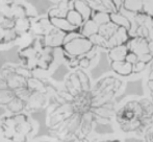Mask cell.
<instances>
[{"instance_id":"cell-12","label":"cell","mask_w":153,"mask_h":142,"mask_svg":"<svg viewBox=\"0 0 153 142\" xmlns=\"http://www.w3.org/2000/svg\"><path fill=\"white\" fill-rule=\"evenodd\" d=\"M26 86L31 92H42L46 94V87H45V81L38 77L30 76L26 79Z\"/></svg>"},{"instance_id":"cell-15","label":"cell","mask_w":153,"mask_h":142,"mask_svg":"<svg viewBox=\"0 0 153 142\" xmlns=\"http://www.w3.org/2000/svg\"><path fill=\"white\" fill-rule=\"evenodd\" d=\"M91 19L98 25V26L99 25L104 24V23L108 22V21L111 20V18H109V13L99 12V10H93Z\"/></svg>"},{"instance_id":"cell-22","label":"cell","mask_w":153,"mask_h":142,"mask_svg":"<svg viewBox=\"0 0 153 142\" xmlns=\"http://www.w3.org/2000/svg\"><path fill=\"white\" fill-rule=\"evenodd\" d=\"M144 142H153V126L148 130V132L143 137Z\"/></svg>"},{"instance_id":"cell-13","label":"cell","mask_w":153,"mask_h":142,"mask_svg":"<svg viewBox=\"0 0 153 142\" xmlns=\"http://www.w3.org/2000/svg\"><path fill=\"white\" fill-rule=\"evenodd\" d=\"M65 18L68 20V22L70 23L71 25H73V26L78 29V31L81 27V25L85 23V20L82 19V17H81L76 10H73V8H71V10H69L68 12H67Z\"/></svg>"},{"instance_id":"cell-25","label":"cell","mask_w":153,"mask_h":142,"mask_svg":"<svg viewBox=\"0 0 153 142\" xmlns=\"http://www.w3.org/2000/svg\"><path fill=\"white\" fill-rule=\"evenodd\" d=\"M36 142H52L51 140H40V141H36Z\"/></svg>"},{"instance_id":"cell-24","label":"cell","mask_w":153,"mask_h":142,"mask_svg":"<svg viewBox=\"0 0 153 142\" xmlns=\"http://www.w3.org/2000/svg\"><path fill=\"white\" fill-rule=\"evenodd\" d=\"M7 88V85H6V81L4 78H0V90L2 89H6Z\"/></svg>"},{"instance_id":"cell-16","label":"cell","mask_w":153,"mask_h":142,"mask_svg":"<svg viewBox=\"0 0 153 142\" xmlns=\"http://www.w3.org/2000/svg\"><path fill=\"white\" fill-rule=\"evenodd\" d=\"M145 85L148 91V97L153 102V61L148 67V74L146 77Z\"/></svg>"},{"instance_id":"cell-10","label":"cell","mask_w":153,"mask_h":142,"mask_svg":"<svg viewBox=\"0 0 153 142\" xmlns=\"http://www.w3.org/2000/svg\"><path fill=\"white\" fill-rule=\"evenodd\" d=\"M5 81L7 88H10V90H16L18 88L24 87L26 85V78L20 76V75L16 74L15 72H12L5 77Z\"/></svg>"},{"instance_id":"cell-4","label":"cell","mask_w":153,"mask_h":142,"mask_svg":"<svg viewBox=\"0 0 153 142\" xmlns=\"http://www.w3.org/2000/svg\"><path fill=\"white\" fill-rule=\"evenodd\" d=\"M66 33L61 31L56 28H51L48 33L43 37V43L45 46L51 47V48H61Z\"/></svg>"},{"instance_id":"cell-21","label":"cell","mask_w":153,"mask_h":142,"mask_svg":"<svg viewBox=\"0 0 153 142\" xmlns=\"http://www.w3.org/2000/svg\"><path fill=\"white\" fill-rule=\"evenodd\" d=\"M27 140H28V136H26V135H24V134H21V133L16 132L10 141V142H27Z\"/></svg>"},{"instance_id":"cell-9","label":"cell","mask_w":153,"mask_h":142,"mask_svg":"<svg viewBox=\"0 0 153 142\" xmlns=\"http://www.w3.org/2000/svg\"><path fill=\"white\" fill-rule=\"evenodd\" d=\"M73 10H75L85 21L89 20L92 16V8L87 3L85 0H74L73 1Z\"/></svg>"},{"instance_id":"cell-1","label":"cell","mask_w":153,"mask_h":142,"mask_svg":"<svg viewBox=\"0 0 153 142\" xmlns=\"http://www.w3.org/2000/svg\"><path fill=\"white\" fill-rule=\"evenodd\" d=\"M114 133L123 139H143L153 126V102L148 96H130L117 104L111 117Z\"/></svg>"},{"instance_id":"cell-8","label":"cell","mask_w":153,"mask_h":142,"mask_svg":"<svg viewBox=\"0 0 153 142\" xmlns=\"http://www.w3.org/2000/svg\"><path fill=\"white\" fill-rule=\"evenodd\" d=\"M109 18H111V22L115 23L117 26L125 27V28L128 29L129 31H133V24H132V22H131V20L128 17L123 15L121 12L111 13V14H109Z\"/></svg>"},{"instance_id":"cell-17","label":"cell","mask_w":153,"mask_h":142,"mask_svg":"<svg viewBox=\"0 0 153 142\" xmlns=\"http://www.w3.org/2000/svg\"><path fill=\"white\" fill-rule=\"evenodd\" d=\"M15 97V93L10 88L0 90V106H7L10 102Z\"/></svg>"},{"instance_id":"cell-3","label":"cell","mask_w":153,"mask_h":142,"mask_svg":"<svg viewBox=\"0 0 153 142\" xmlns=\"http://www.w3.org/2000/svg\"><path fill=\"white\" fill-rule=\"evenodd\" d=\"M46 102L47 96L45 93H42V92H31L28 99L25 102L24 110L29 112V113L39 112L46 106Z\"/></svg>"},{"instance_id":"cell-5","label":"cell","mask_w":153,"mask_h":142,"mask_svg":"<svg viewBox=\"0 0 153 142\" xmlns=\"http://www.w3.org/2000/svg\"><path fill=\"white\" fill-rule=\"evenodd\" d=\"M75 142H124V139L114 132L109 134H94L93 132L88 137Z\"/></svg>"},{"instance_id":"cell-6","label":"cell","mask_w":153,"mask_h":142,"mask_svg":"<svg viewBox=\"0 0 153 142\" xmlns=\"http://www.w3.org/2000/svg\"><path fill=\"white\" fill-rule=\"evenodd\" d=\"M0 133L6 140H10L16 133V123L13 116H2L0 117Z\"/></svg>"},{"instance_id":"cell-18","label":"cell","mask_w":153,"mask_h":142,"mask_svg":"<svg viewBox=\"0 0 153 142\" xmlns=\"http://www.w3.org/2000/svg\"><path fill=\"white\" fill-rule=\"evenodd\" d=\"M14 28L17 34L26 33L30 28V23H29V21L26 18H18V20L15 21Z\"/></svg>"},{"instance_id":"cell-19","label":"cell","mask_w":153,"mask_h":142,"mask_svg":"<svg viewBox=\"0 0 153 142\" xmlns=\"http://www.w3.org/2000/svg\"><path fill=\"white\" fill-rule=\"evenodd\" d=\"M13 91H14L15 96H16V97L22 99L24 102L28 99V97L30 96V94H31V91L26 87V86H24V87H21V88H18V89H16V90H13Z\"/></svg>"},{"instance_id":"cell-14","label":"cell","mask_w":153,"mask_h":142,"mask_svg":"<svg viewBox=\"0 0 153 142\" xmlns=\"http://www.w3.org/2000/svg\"><path fill=\"white\" fill-rule=\"evenodd\" d=\"M5 107H6V110H7L10 113H12V115H14V114L22 113V112L24 111L25 102H23L22 99H20V98L15 96L10 102V104Z\"/></svg>"},{"instance_id":"cell-20","label":"cell","mask_w":153,"mask_h":142,"mask_svg":"<svg viewBox=\"0 0 153 142\" xmlns=\"http://www.w3.org/2000/svg\"><path fill=\"white\" fill-rule=\"evenodd\" d=\"M15 73L18 75H20V76L24 77V78H29L30 76H32L31 74V71L28 69V68H26L25 66H15Z\"/></svg>"},{"instance_id":"cell-23","label":"cell","mask_w":153,"mask_h":142,"mask_svg":"<svg viewBox=\"0 0 153 142\" xmlns=\"http://www.w3.org/2000/svg\"><path fill=\"white\" fill-rule=\"evenodd\" d=\"M109 1H111L114 4H115L116 7H117V10H122L123 0H109Z\"/></svg>"},{"instance_id":"cell-2","label":"cell","mask_w":153,"mask_h":142,"mask_svg":"<svg viewBox=\"0 0 153 142\" xmlns=\"http://www.w3.org/2000/svg\"><path fill=\"white\" fill-rule=\"evenodd\" d=\"M61 49L65 61L72 58L80 60L83 57H90L95 60L99 59L98 48L93 44L89 38L82 36L81 34L73 38L72 40L64 43Z\"/></svg>"},{"instance_id":"cell-11","label":"cell","mask_w":153,"mask_h":142,"mask_svg":"<svg viewBox=\"0 0 153 142\" xmlns=\"http://www.w3.org/2000/svg\"><path fill=\"white\" fill-rule=\"evenodd\" d=\"M122 8L133 15L141 14L143 10V0H123Z\"/></svg>"},{"instance_id":"cell-7","label":"cell","mask_w":153,"mask_h":142,"mask_svg":"<svg viewBox=\"0 0 153 142\" xmlns=\"http://www.w3.org/2000/svg\"><path fill=\"white\" fill-rule=\"evenodd\" d=\"M48 19L51 26L53 28H56L61 31H64V33H70V31H78L73 25H71L65 17H50Z\"/></svg>"}]
</instances>
